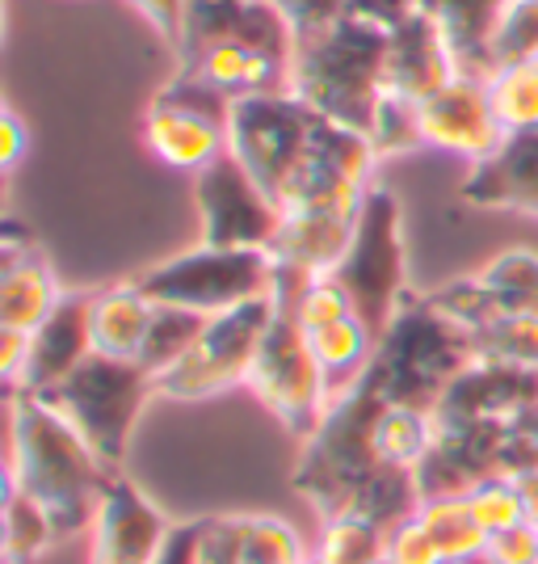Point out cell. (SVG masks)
Returning a JSON list of instances; mask_svg holds the SVG:
<instances>
[{
	"label": "cell",
	"mask_w": 538,
	"mask_h": 564,
	"mask_svg": "<svg viewBox=\"0 0 538 564\" xmlns=\"http://www.w3.org/2000/svg\"><path fill=\"white\" fill-rule=\"evenodd\" d=\"M110 464L89 438L43 397L9 392V459L4 489L30 494L59 527V535H85L110 480Z\"/></svg>",
	"instance_id": "1"
},
{
	"label": "cell",
	"mask_w": 538,
	"mask_h": 564,
	"mask_svg": "<svg viewBox=\"0 0 538 564\" xmlns=\"http://www.w3.org/2000/svg\"><path fill=\"white\" fill-rule=\"evenodd\" d=\"M387 25L353 9L345 22L304 39L290 64V94L316 115L353 127L371 140L383 106V68H387Z\"/></svg>",
	"instance_id": "2"
},
{
	"label": "cell",
	"mask_w": 538,
	"mask_h": 564,
	"mask_svg": "<svg viewBox=\"0 0 538 564\" xmlns=\"http://www.w3.org/2000/svg\"><path fill=\"white\" fill-rule=\"evenodd\" d=\"M475 362V337L442 316L429 300H408L396 325L383 333L366 376L392 404L438 409L446 388Z\"/></svg>",
	"instance_id": "3"
},
{
	"label": "cell",
	"mask_w": 538,
	"mask_h": 564,
	"mask_svg": "<svg viewBox=\"0 0 538 564\" xmlns=\"http://www.w3.org/2000/svg\"><path fill=\"white\" fill-rule=\"evenodd\" d=\"M387 397L366 376L353 392L328 409L320 430L304 438V464L295 471V485L304 489L311 510L325 518H337L350 510V501L362 494V485L383 468L375 451V422Z\"/></svg>",
	"instance_id": "4"
},
{
	"label": "cell",
	"mask_w": 538,
	"mask_h": 564,
	"mask_svg": "<svg viewBox=\"0 0 538 564\" xmlns=\"http://www.w3.org/2000/svg\"><path fill=\"white\" fill-rule=\"evenodd\" d=\"M325 115H316L307 101L290 94H257L240 97L232 110V152L240 165L261 182V189L278 203L282 212L295 203L307 169L316 161Z\"/></svg>",
	"instance_id": "5"
},
{
	"label": "cell",
	"mask_w": 538,
	"mask_h": 564,
	"mask_svg": "<svg viewBox=\"0 0 538 564\" xmlns=\"http://www.w3.org/2000/svg\"><path fill=\"white\" fill-rule=\"evenodd\" d=\"M152 304H177L219 316L240 304H257L278 291V261L270 249H215L198 245L143 270L135 279Z\"/></svg>",
	"instance_id": "6"
},
{
	"label": "cell",
	"mask_w": 538,
	"mask_h": 564,
	"mask_svg": "<svg viewBox=\"0 0 538 564\" xmlns=\"http://www.w3.org/2000/svg\"><path fill=\"white\" fill-rule=\"evenodd\" d=\"M152 397H156V376H152L147 367L131 362V358L94 354L85 367H76V371L43 400H51V404L89 438V447H94L110 468H118V464L127 459L135 422L143 417V409H147Z\"/></svg>",
	"instance_id": "7"
},
{
	"label": "cell",
	"mask_w": 538,
	"mask_h": 564,
	"mask_svg": "<svg viewBox=\"0 0 538 564\" xmlns=\"http://www.w3.org/2000/svg\"><path fill=\"white\" fill-rule=\"evenodd\" d=\"M332 279L345 286L353 312L366 329L383 341V333L396 325V316L408 304L404 286V228H399V203L392 189L371 186L358 228Z\"/></svg>",
	"instance_id": "8"
},
{
	"label": "cell",
	"mask_w": 538,
	"mask_h": 564,
	"mask_svg": "<svg viewBox=\"0 0 538 564\" xmlns=\"http://www.w3.org/2000/svg\"><path fill=\"white\" fill-rule=\"evenodd\" d=\"M249 388L299 438H311L332 409L328 379L311 354L304 325L295 321V307L278 295H274V321L261 337L257 362L249 371Z\"/></svg>",
	"instance_id": "9"
},
{
	"label": "cell",
	"mask_w": 538,
	"mask_h": 564,
	"mask_svg": "<svg viewBox=\"0 0 538 564\" xmlns=\"http://www.w3.org/2000/svg\"><path fill=\"white\" fill-rule=\"evenodd\" d=\"M232 110L235 97L189 72H177V80L161 89L143 115V143L161 165L202 173L228 152Z\"/></svg>",
	"instance_id": "10"
},
{
	"label": "cell",
	"mask_w": 538,
	"mask_h": 564,
	"mask_svg": "<svg viewBox=\"0 0 538 564\" xmlns=\"http://www.w3.org/2000/svg\"><path fill=\"white\" fill-rule=\"evenodd\" d=\"M274 321V295L257 304H240L232 312L207 316V329L194 341V350L156 379V397L202 400L219 397L235 383H249V371L257 362L261 337Z\"/></svg>",
	"instance_id": "11"
},
{
	"label": "cell",
	"mask_w": 538,
	"mask_h": 564,
	"mask_svg": "<svg viewBox=\"0 0 538 564\" xmlns=\"http://www.w3.org/2000/svg\"><path fill=\"white\" fill-rule=\"evenodd\" d=\"M194 198L202 219V245L215 249H274L282 207L261 189L249 169L223 152L215 165L194 173Z\"/></svg>",
	"instance_id": "12"
},
{
	"label": "cell",
	"mask_w": 538,
	"mask_h": 564,
	"mask_svg": "<svg viewBox=\"0 0 538 564\" xmlns=\"http://www.w3.org/2000/svg\"><path fill=\"white\" fill-rule=\"evenodd\" d=\"M168 531L173 522L161 514V506L114 468L89 527V564H152Z\"/></svg>",
	"instance_id": "13"
},
{
	"label": "cell",
	"mask_w": 538,
	"mask_h": 564,
	"mask_svg": "<svg viewBox=\"0 0 538 564\" xmlns=\"http://www.w3.org/2000/svg\"><path fill=\"white\" fill-rule=\"evenodd\" d=\"M417 122H421L425 148H438V152L459 156L468 165L488 161L505 143V131L492 115L488 85L480 76H463V72L433 97H425L417 106Z\"/></svg>",
	"instance_id": "14"
},
{
	"label": "cell",
	"mask_w": 538,
	"mask_h": 564,
	"mask_svg": "<svg viewBox=\"0 0 538 564\" xmlns=\"http://www.w3.org/2000/svg\"><path fill=\"white\" fill-rule=\"evenodd\" d=\"M538 400V376L505 362L475 358L463 376L438 400V425H517L521 413Z\"/></svg>",
	"instance_id": "15"
},
{
	"label": "cell",
	"mask_w": 538,
	"mask_h": 564,
	"mask_svg": "<svg viewBox=\"0 0 538 564\" xmlns=\"http://www.w3.org/2000/svg\"><path fill=\"white\" fill-rule=\"evenodd\" d=\"M94 358V291H64L47 321L30 333V367L18 392L47 397Z\"/></svg>",
	"instance_id": "16"
},
{
	"label": "cell",
	"mask_w": 538,
	"mask_h": 564,
	"mask_svg": "<svg viewBox=\"0 0 538 564\" xmlns=\"http://www.w3.org/2000/svg\"><path fill=\"white\" fill-rule=\"evenodd\" d=\"M387 68H383V97H399L421 106L425 97H433L442 85H450L459 76V59L450 43L442 39V30L413 13L404 22L387 25Z\"/></svg>",
	"instance_id": "17"
},
{
	"label": "cell",
	"mask_w": 538,
	"mask_h": 564,
	"mask_svg": "<svg viewBox=\"0 0 538 564\" xmlns=\"http://www.w3.org/2000/svg\"><path fill=\"white\" fill-rule=\"evenodd\" d=\"M64 300L51 258L34 236H4V270H0V329L34 333Z\"/></svg>",
	"instance_id": "18"
},
{
	"label": "cell",
	"mask_w": 538,
	"mask_h": 564,
	"mask_svg": "<svg viewBox=\"0 0 538 564\" xmlns=\"http://www.w3.org/2000/svg\"><path fill=\"white\" fill-rule=\"evenodd\" d=\"M353 228H358V215L345 212H316V207L282 212V228L270 253H274L282 274L311 282L341 265L353 240Z\"/></svg>",
	"instance_id": "19"
},
{
	"label": "cell",
	"mask_w": 538,
	"mask_h": 564,
	"mask_svg": "<svg viewBox=\"0 0 538 564\" xmlns=\"http://www.w3.org/2000/svg\"><path fill=\"white\" fill-rule=\"evenodd\" d=\"M463 198L475 207H505V212L538 215V131L505 135L488 161L471 165Z\"/></svg>",
	"instance_id": "20"
},
{
	"label": "cell",
	"mask_w": 538,
	"mask_h": 564,
	"mask_svg": "<svg viewBox=\"0 0 538 564\" xmlns=\"http://www.w3.org/2000/svg\"><path fill=\"white\" fill-rule=\"evenodd\" d=\"M182 72L189 76H198V80H207L215 89H223L228 97H257V94H286L290 89V68L278 64V59H270V55H261V51L244 47V43H215V47L198 51L194 59L182 64Z\"/></svg>",
	"instance_id": "21"
},
{
	"label": "cell",
	"mask_w": 538,
	"mask_h": 564,
	"mask_svg": "<svg viewBox=\"0 0 538 564\" xmlns=\"http://www.w3.org/2000/svg\"><path fill=\"white\" fill-rule=\"evenodd\" d=\"M152 316H156V304L147 300L140 282H118V286L94 291V354L140 362Z\"/></svg>",
	"instance_id": "22"
},
{
	"label": "cell",
	"mask_w": 538,
	"mask_h": 564,
	"mask_svg": "<svg viewBox=\"0 0 538 564\" xmlns=\"http://www.w3.org/2000/svg\"><path fill=\"white\" fill-rule=\"evenodd\" d=\"M307 341H311V354H316V362H320V371L328 379V392H332V404L353 392L366 371H371V362H375V333L366 329L358 316H345V321H337V325H325V329L307 333Z\"/></svg>",
	"instance_id": "23"
},
{
	"label": "cell",
	"mask_w": 538,
	"mask_h": 564,
	"mask_svg": "<svg viewBox=\"0 0 538 564\" xmlns=\"http://www.w3.org/2000/svg\"><path fill=\"white\" fill-rule=\"evenodd\" d=\"M442 438L438 430V413L433 409H417V404H383L375 422V451L387 468L417 471L433 455Z\"/></svg>",
	"instance_id": "24"
},
{
	"label": "cell",
	"mask_w": 538,
	"mask_h": 564,
	"mask_svg": "<svg viewBox=\"0 0 538 564\" xmlns=\"http://www.w3.org/2000/svg\"><path fill=\"white\" fill-rule=\"evenodd\" d=\"M417 518L433 535L446 564H468L475 556H484V547H488V531L480 527L468 497H425Z\"/></svg>",
	"instance_id": "25"
},
{
	"label": "cell",
	"mask_w": 538,
	"mask_h": 564,
	"mask_svg": "<svg viewBox=\"0 0 538 564\" xmlns=\"http://www.w3.org/2000/svg\"><path fill=\"white\" fill-rule=\"evenodd\" d=\"M501 316H538V253L505 249L475 274Z\"/></svg>",
	"instance_id": "26"
},
{
	"label": "cell",
	"mask_w": 538,
	"mask_h": 564,
	"mask_svg": "<svg viewBox=\"0 0 538 564\" xmlns=\"http://www.w3.org/2000/svg\"><path fill=\"white\" fill-rule=\"evenodd\" d=\"M240 564H307L299 531L274 514H228Z\"/></svg>",
	"instance_id": "27"
},
{
	"label": "cell",
	"mask_w": 538,
	"mask_h": 564,
	"mask_svg": "<svg viewBox=\"0 0 538 564\" xmlns=\"http://www.w3.org/2000/svg\"><path fill=\"white\" fill-rule=\"evenodd\" d=\"M64 540L55 518L34 501L22 489H4V531H0V543H4V561L9 564H30L39 561L43 552H51L55 543Z\"/></svg>",
	"instance_id": "28"
},
{
	"label": "cell",
	"mask_w": 538,
	"mask_h": 564,
	"mask_svg": "<svg viewBox=\"0 0 538 564\" xmlns=\"http://www.w3.org/2000/svg\"><path fill=\"white\" fill-rule=\"evenodd\" d=\"M207 329V316L202 312H189V307L177 304H156V316H152V329H147V341L140 350V367H147L152 376L161 379L164 371H173L189 350L194 341Z\"/></svg>",
	"instance_id": "29"
},
{
	"label": "cell",
	"mask_w": 538,
	"mask_h": 564,
	"mask_svg": "<svg viewBox=\"0 0 538 564\" xmlns=\"http://www.w3.org/2000/svg\"><path fill=\"white\" fill-rule=\"evenodd\" d=\"M492 115L505 135L538 131V59L535 64H505L484 80Z\"/></svg>",
	"instance_id": "30"
},
{
	"label": "cell",
	"mask_w": 538,
	"mask_h": 564,
	"mask_svg": "<svg viewBox=\"0 0 538 564\" xmlns=\"http://www.w3.org/2000/svg\"><path fill=\"white\" fill-rule=\"evenodd\" d=\"M311 556L325 564H378L387 561V531L353 514L325 518Z\"/></svg>",
	"instance_id": "31"
},
{
	"label": "cell",
	"mask_w": 538,
	"mask_h": 564,
	"mask_svg": "<svg viewBox=\"0 0 538 564\" xmlns=\"http://www.w3.org/2000/svg\"><path fill=\"white\" fill-rule=\"evenodd\" d=\"M475 337V358L538 376V316H496Z\"/></svg>",
	"instance_id": "32"
},
{
	"label": "cell",
	"mask_w": 538,
	"mask_h": 564,
	"mask_svg": "<svg viewBox=\"0 0 538 564\" xmlns=\"http://www.w3.org/2000/svg\"><path fill=\"white\" fill-rule=\"evenodd\" d=\"M492 72L505 64H535L538 59V0H509L505 18L488 47Z\"/></svg>",
	"instance_id": "33"
},
{
	"label": "cell",
	"mask_w": 538,
	"mask_h": 564,
	"mask_svg": "<svg viewBox=\"0 0 538 564\" xmlns=\"http://www.w3.org/2000/svg\"><path fill=\"white\" fill-rule=\"evenodd\" d=\"M468 501L488 535L526 522V506H521V494H517V476H509V471H496L488 480H480L468 494Z\"/></svg>",
	"instance_id": "34"
},
{
	"label": "cell",
	"mask_w": 538,
	"mask_h": 564,
	"mask_svg": "<svg viewBox=\"0 0 538 564\" xmlns=\"http://www.w3.org/2000/svg\"><path fill=\"white\" fill-rule=\"evenodd\" d=\"M371 143H375L378 161L425 148L417 106H413V101H399V97H383V106H378V115H375V127H371Z\"/></svg>",
	"instance_id": "35"
},
{
	"label": "cell",
	"mask_w": 538,
	"mask_h": 564,
	"mask_svg": "<svg viewBox=\"0 0 538 564\" xmlns=\"http://www.w3.org/2000/svg\"><path fill=\"white\" fill-rule=\"evenodd\" d=\"M274 4L282 9V18L290 22L299 43L325 34V30H332V25L345 22L353 13V0H274Z\"/></svg>",
	"instance_id": "36"
},
{
	"label": "cell",
	"mask_w": 538,
	"mask_h": 564,
	"mask_svg": "<svg viewBox=\"0 0 538 564\" xmlns=\"http://www.w3.org/2000/svg\"><path fill=\"white\" fill-rule=\"evenodd\" d=\"M387 561L392 564H446V556L438 552L433 535L425 531L421 518L413 514L387 531Z\"/></svg>",
	"instance_id": "37"
},
{
	"label": "cell",
	"mask_w": 538,
	"mask_h": 564,
	"mask_svg": "<svg viewBox=\"0 0 538 564\" xmlns=\"http://www.w3.org/2000/svg\"><path fill=\"white\" fill-rule=\"evenodd\" d=\"M484 556L492 564H538V527L517 522L509 531H496V535H488Z\"/></svg>",
	"instance_id": "38"
},
{
	"label": "cell",
	"mask_w": 538,
	"mask_h": 564,
	"mask_svg": "<svg viewBox=\"0 0 538 564\" xmlns=\"http://www.w3.org/2000/svg\"><path fill=\"white\" fill-rule=\"evenodd\" d=\"M198 564H240L228 518H198Z\"/></svg>",
	"instance_id": "39"
},
{
	"label": "cell",
	"mask_w": 538,
	"mask_h": 564,
	"mask_svg": "<svg viewBox=\"0 0 538 564\" xmlns=\"http://www.w3.org/2000/svg\"><path fill=\"white\" fill-rule=\"evenodd\" d=\"M140 9L147 25L161 34L168 47H182V25H186V4L189 0H131Z\"/></svg>",
	"instance_id": "40"
},
{
	"label": "cell",
	"mask_w": 538,
	"mask_h": 564,
	"mask_svg": "<svg viewBox=\"0 0 538 564\" xmlns=\"http://www.w3.org/2000/svg\"><path fill=\"white\" fill-rule=\"evenodd\" d=\"M30 367V333L22 329H0V376L9 383V392H18Z\"/></svg>",
	"instance_id": "41"
},
{
	"label": "cell",
	"mask_w": 538,
	"mask_h": 564,
	"mask_svg": "<svg viewBox=\"0 0 538 564\" xmlns=\"http://www.w3.org/2000/svg\"><path fill=\"white\" fill-rule=\"evenodd\" d=\"M25 148H30V127L22 122L18 110H9V106H4V115H0V161H4L9 173L22 165Z\"/></svg>",
	"instance_id": "42"
},
{
	"label": "cell",
	"mask_w": 538,
	"mask_h": 564,
	"mask_svg": "<svg viewBox=\"0 0 538 564\" xmlns=\"http://www.w3.org/2000/svg\"><path fill=\"white\" fill-rule=\"evenodd\" d=\"M152 564H198V522H173L161 556Z\"/></svg>",
	"instance_id": "43"
},
{
	"label": "cell",
	"mask_w": 538,
	"mask_h": 564,
	"mask_svg": "<svg viewBox=\"0 0 538 564\" xmlns=\"http://www.w3.org/2000/svg\"><path fill=\"white\" fill-rule=\"evenodd\" d=\"M517 494H521V506H526V522L538 527V468L517 471Z\"/></svg>",
	"instance_id": "44"
},
{
	"label": "cell",
	"mask_w": 538,
	"mask_h": 564,
	"mask_svg": "<svg viewBox=\"0 0 538 564\" xmlns=\"http://www.w3.org/2000/svg\"><path fill=\"white\" fill-rule=\"evenodd\" d=\"M517 430H521V434H526V438H530V443L538 447V400L530 404V409H526V413H521V422H517Z\"/></svg>",
	"instance_id": "45"
},
{
	"label": "cell",
	"mask_w": 538,
	"mask_h": 564,
	"mask_svg": "<svg viewBox=\"0 0 538 564\" xmlns=\"http://www.w3.org/2000/svg\"><path fill=\"white\" fill-rule=\"evenodd\" d=\"M468 564H492L488 556H475V561H468Z\"/></svg>",
	"instance_id": "46"
},
{
	"label": "cell",
	"mask_w": 538,
	"mask_h": 564,
	"mask_svg": "<svg viewBox=\"0 0 538 564\" xmlns=\"http://www.w3.org/2000/svg\"><path fill=\"white\" fill-rule=\"evenodd\" d=\"M307 564H325V561H316V556H307Z\"/></svg>",
	"instance_id": "47"
},
{
	"label": "cell",
	"mask_w": 538,
	"mask_h": 564,
	"mask_svg": "<svg viewBox=\"0 0 538 564\" xmlns=\"http://www.w3.org/2000/svg\"><path fill=\"white\" fill-rule=\"evenodd\" d=\"M378 564H392V561H378Z\"/></svg>",
	"instance_id": "48"
}]
</instances>
